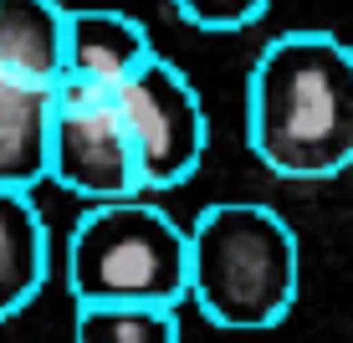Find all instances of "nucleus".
<instances>
[{
	"mask_svg": "<svg viewBox=\"0 0 353 343\" xmlns=\"http://www.w3.org/2000/svg\"><path fill=\"white\" fill-rule=\"evenodd\" d=\"M246 144L282 179H333L353 164V46L333 31H282L246 77Z\"/></svg>",
	"mask_w": 353,
	"mask_h": 343,
	"instance_id": "f257e3e1",
	"label": "nucleus"
},
{
	"mask_svg": "<svg viewBox=\"0 0 353 343\" xmlns=\"http://www.w3.org/2000/svg\"><path fill=\"white\" fill-rule=\"evenodd\" d=\"M302 246L272 205L215 200L190 226V302L230 333L276 328L297 302Z\"/></svg>",
	"mask_w": 353,
	"mask_h": 343,
	"instance_id": "f03ea898",
	"label": "nucleus"
},
{
	"mask_svg": "<svg viewBox=\"0 0 353 343\" xmlns=\"http://www.w3.org/2000/svg\"><path fill=\"white\" fill-rule=\"evenodd\" d=\"M67 287L77 302H190V226L143 195L103 200L67 236Z\"/></svg>",
	"mask_w": 353,
	"mask_h": 343,
	"instance_id": "7ed1b4c3",
	"label": "nucleus"
},
{
	"mask_svg": "<svg viewBox=\"0 0 353 343\" xmlns=\"http://www.w3.org/2000/svg\"><path fill=\"white\" fill-rule=\"evenodd\" d=\"M113 97H118V118L128 128L133 159H139L143 190L185 185L200 169L205 144H210V118H205L200 88L169 57H149Z\"/></svg>",
	"mask_w": 353,
	"mask_h": 343,
	"instance_id": "20e7f679",
	"label": "nucleus"
},
{
	"mask_svg": "<svg viewBox=\"0 0 353 343\" xmlns=\"http://www.w3.org/2000/svg\"><path fill=\"white\" fill-rule=\"evenodd\" d=\"M46 179L72 190V195H82V200H92V205L143 195L139 159H133V144H128L123 118H118V97L113 92L57 82Z\"/></svg>",
	"mask_w": 353,
	"mask_h": 343,
	"instance_id": "39448f33",
	"label": "nucleus"
},
{
	"mask_svg": "<svg viewBox=\"0 0 353 343\" xmlns=\"http://www.w3.org/2000/svg\"><path fill=\"white\" fill-rule=\"evenodd\" d=\"M154 52L143 21H133L128 10H67V57H62V82L92 92H118Z\"/></svg>",
	"mask_w": 353,
	"mask_h": 343,
	"instance_id": "423d86ee",
	"label": "nucleus"
},
{
	"mask_svg": "<svg viewBox=\"0 0 353 343\" xmlns=\"http://www.w3.org/2000/svg\"><path fill=\"white\" fill-rule=\"evenodd\" d=\"M67 57L62 0H0V77L57 88Z\"/></svg>",
	"mask_w": 353,
	"mask_h": 343,
	"instance_id": "0eeeda50",
	"label": "nucleus"
},
{
	"mask_svg": "<svg viewBox=\"0 0 353 343\" xmlns=\"http://www.w3.org/2000/svg\"><path fill=\"white\" fill-rule=\"evenodd\" d=\"M52 97L57 88L0 77V190H36L46 179Z\"/></svg>",
	"mask_w": 353,
	"mask_h": 343,
	"instance_id": "6e6552de",
	"label": "nucleus"
},
{
	"mask_svg": "<svg viewBox=\"0 0 353 343\" xmlns=\"http://www.w3.org/2000/svg\"><path fill=\"white\" fill-rule=\"evenodd\" d=\"M52 241L31 190H0V323L26 313L46 287Z\"/></svg>",
	"mask_w": 353,
	"mask_h": 343,
	"instance_id": "1a4fd4ad",
	"label": "nucleus"
},
{
	"mask_svg": "<svg viewBox=\"0 0 353 343\" xmlns=\"http://www.w3.org/2000/svg\"><path fill=\"white\" fill-rule=\"evenodd\" d=\"M72 343H179V308H154V302H77Z\"/></svg>",
	"mask_w": 353,
	"mask_h": 343,
	"instance_id": "9d476101",
	"label": "nucleus"
},
{
	"mask_svg": "<svg viewBox=\"0 0 353 343\" xmlns=\"http://www.w3.org/2000/svg\"><path fill=\"white\" fill-rule=\"evenodd\" d=\"M272 10V0H174V16L194 31H246Z\"/></svg>",
	"mask_w": 353,
	"mask_h": 343,
	"instance_id": "9b49d317",
	"label": "nucleus"
}]
</instances>
